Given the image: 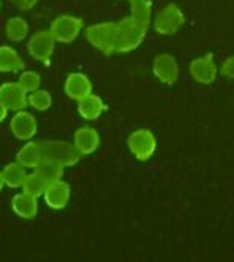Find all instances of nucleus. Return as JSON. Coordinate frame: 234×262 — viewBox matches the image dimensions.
Listing matches in <instances>:
<instances>
[{
  "label": "nucleus",
  "instance_id": "nucleus-7",
  "mask_svg": "<svg viewBox=\"0 0 234 262\" xmlns=\"http://www.w3.org/2000/svg\"><path fill=\"white\" fill-rule=\"evenodd\" d=\"M11 131L19 141H30L37 133V120L28 111H17L11 119Z\"/></svg>",
  "mask_w": 234,
  "mask_h": 262
},
{
  "label": "nucleus",
  "instance_id": "nucleus-5",
  "mask_svg": "<svg viewBox=\"0 0 234 262\" xmlns=\"http://www.w3.org/2000/svg\"><path fill=\"white\" fill-rule=\"evenodd\" d=\"M183 13L176 5H167L162 11L157 13L154 19V30L160 34H174L183 25Z\"/></svg>",
  "mask_w": 234,
  "mask_h": 262
},
{
  "label": "nucleus",
  "instance_id": "nucleus-16",
  "mask_svg": "<svg viewBox=\"0 0 234 262\" xmlns=\"http://www.w3.org/2000/svg\"><path fill=\"white\" fill-rule=\"evenodd\" d=\"M11 207L14 210V213L24 219H33L37 214L39 210V204H37V198H33L27 193H19L13 198Z\"/></svg>",
  "mask_w": 234,
  "mask_h": 262
},
{
  "label": "nucleus",
  "instance_id": "nucleus-11",
  "mask_svg": "<svg viewBox=\"0 0 234 262\" xmlns=\"http://www.w3.org/2000/svg\"><path fill=\"white\" fill-rule=\"evenodd\" d=\"M92 91L91 80L82 73H73L65 80V93L73 100H82Z\"/></svg>",
  "mask_w": 234,
  "mask_h": 262
},
{
  "label": "nucleus",
  "instance_id": "nucleus-21",
  "mask_svg": "<svg viewBox=\"0 0 234 262\" xmlns=\"http://www.w3.org/2000/svg\"><path fill=\"white\" fill-rule=\"evenodd\" d=\"M131 19L141 24L142 27H148L151 20V4L148 0H133L131 2Z\"/></svg>",
  "mask_w": 234,
  "mask_h": 262
},
{
  "label": "nucleus",
  "instance_id": "nucleus-8",
  "mask_svg": "<svg viewBox=\"0 0 234 262\" xmlns=\"http://www.w3.org/2000/svg\"><path fill=\"white\" fill-rule=\"evenodd\" d=\"M54 45H56V40L50 31H39L30 39L28 51L36 60L48 62V59L54 53Z\"/></svg>",
  "mask_w": 234,
  "mask_h": 262
},
{
  "label": "nucleus",
  "instance_id": "nucleus-30",
  "mask_svg": "<svg viewBox=\"0 0 234 262\" xmlns=\"http://www.w3.org/2000/svg\"><path fill=\"white\" fill-rule=\"evenodd\" d=\"M131 2H133V0H130V4H131Z\"/></svg>",
  "mask_w": 234,
  "mask_h": 262
},
{
  "label": "nucleus",
  "instance_id": "nucleus-9",
  "mask_svg": "<svg viewBox=\"0 0 234 262\" xmlns=\"http://www.w3.org/2000/svg\"><path fill=\"white\" fill-rule=\"evenodd\" d=\"M28 93L19 83H4L0 86V102L8 110L22 111L28 105Z\"/></svg>",
  "mask_w": 234,
  "mask_h": 262
},
{
  "label": "nucleus",
  "instance_id": "nucleus-6",
  "mask_svg": "<svg viewBox=\"0 0 234 262\" xmlns=\"http://www.w3.org/2000/svg\"><path fill=\"white\" fill-rule=\"evenodd\" d=\"M128 147L137 159L147 161L156 151V138L150 129H137L128 138Z\"/></svg>",
  "mask_w": 234,
  "mask_h": 262
},
{
  "label": "nucleus",
  "instance_id": "nucleus-27",
  "mask_svg": "<svg viewBox=\"0 0 234 262\" xmlns=\"http://www.w3.org/2000/svg\"><path fill=\"white\" fill-rule=\"evenodd\" d=\"M39 0H11V4L14 7H17L20 11H30L36 7V4Z\"/></svg>",
  "mask_w": 234,
  "mask_h": 262
},
{
  "label": "nucleus",
  "instance_id": "nucleus-15",
  "mask_svg": "<svg viewBox=\"0 0 234 262\" xmlns=\"http://www.w3.org/2000/svg\"><path fill=\"white\" fill-rule=\"evenodd\" d=\"M45 156L40 147V142H28L17 153V162H20L27 168H39L45 162Z\"/></svg>",
  "mask_w": 234,
  "mask_h": 262
},
{
  "label": "nucleus",
  "instance_id": "nucleus-14",
  "mask_svg": "<svg viewBox=\"0 0 234 262\" xmlns=\"http://www.w3.org/2000/svg\"><path fill=\"white\" fill-rule=\"evenodd\" d=\"M100 144V136L99 133L91 128V126H82L76 131L74 135V147L77 148V151L85 156V155H91L97 150Z\"/></svg>",
  "mask_w": 234,
  "mask_h": 262
},
{
  "label": "nucleus",
  "instance_id": "nucleus-25",
  "mask_svg": "<svg viewBox=\"0 0 234 262\" xmlns=\"http://www.w3.org/2000/svg\"><path fill=\"white\" fill-rule=\"evenodd\" d=\"M17 83L27 91V93H34L40 86V76L36 71H24L17 80Z\"/></svg>",
  "mask_w": 234,
  "mask_h": 262
},
{
  "label": "nucleus",
  "instance_id": "nucleus-20",
  "mask_svg": "<svg viewBox=\"0 0 234 262\" xmlns=\"http://www.w3.org/2000/svg\"><path fill=\"white\" fill-rule=\"evenodd\" d=\"M46 187H48V181L37 170H34L33 173H30L27 176V181L22 188H24V193L39 199V196H42L45 193Z\"/></svg>",
  "mask_w": 234,
  "mask_h": 262
},
{
  "label": "nucleus",
  "instance_id": "nucleus-10",
  "mask_svg": "<svg viewBox=\"0 0 234 262\" xmlns=\"http://www.w3.org/2000/svg\"><path fill=\"white\" fill-rule=\"evenodd\" d=\"M153 71L156 74V77L167 83V85H171L177 80V76H179V67H177V62L173 56L170 54H162V56H157L154 59V63H153Z\"/></svg>",
  "mask_w": 234,
  "mask_h": 262
},
{
  "label": "nucleus",
  "instance_id": "nucleus-13",
  "mask_svg": "<svg viewBox=\"0 0 234 262\" xmlns=\"http://www.w3.org/2000/svg\"><path fill=\"white\" fill-rule=\"evenodd\" d=\"M190 71H191V76L199 83H205V85L213 83L216 79V74H217V68H216V63H214L211 54L196 59L190 67Z\"/></svg>",
  "mask_w": 234,
  "mask_h": 262
},
{
  "label": "nucleus",
  "instance_id": "nucleus-17",
  "mask_svg": "<svg viewBox=\"0 0 234 262\" xmlns=\"http://www.w3.org/2000/svg\"><path fill=\"white\" fill-rule=\"evenodd\" d=\"M79 114L86 119V120H96L105 110V105H103V100L96 96V94H89L86 96L85 99L79 100Z\"/></svg>",
  "mask_w": 234,
  "mask_h": 262
},
{
  "label": "nucleus",
  "instance_id": "nucleus-26",
  "mask_svg": "<svg viewBox=\"0 0 234 262\" xmlns=\"http://www.w3.org/2000/svg\"><path fill=\"white\" fill-rule=\"evenodd\" d=\"M220 71H222V74H223L225 77L234 79V56L228 57V59L222 63Z\"/></svg>",
  "mask_w": 234,
  "mask_h": 262
},
{
  "label": "nucleus",
  "instance_id": "nucleus-3",
  "mask_svg": "<svg viewBox=\"0 0 234 262\" xmlns=\"http://www.w3.org/2000/svg\"><path fill=\"white\" fill-rule=\"evenodd\" d=\"M82 28H83L82 19L66 14V16H60V17L54 19V22L51 24L50 33L56 42L71 43L80 34Z\"/></svg>",
  "mask_w": 234,
  "mask_h": 262
},
{
  "label": "nucleus",
  "instance_id": "nucleus-23",
  "mask_svg": "<svg viewBox=\"0 0 234 262\" xmlns=\"http://www.w3.org/2000/svg\"><path fill=\"white\" fill-rule=\"evenodd\" d=\"M53 103L51 94L45 90H36L28 96V105H31L37 111H46Z\"/></svg>",
  "mask_w": 234,
  "mask_h": 262
},
{
  "label": "nucleus",
  "instance_id": "nucleus-4",
  "mask_svg": "<svg viewBox=\"0 0 234 262\" xmlns=\"http://www.w3.org/2000/svg\"><path fill=\"white\" fill-rule=\"evenodd\" d=\"M85 37L86 40L100 50L105 54H112V40H114V24L106 22V24H97L91 25L89 28L85 30Z\"/></svg>",
  "mask_w": 234,
  "mask_h": 262
},
{
  "label": "nucleus",
  "instance_id": "nucleus-29",
  "mask_svg": "<svg viewBox=\"0 0 234 262\" xmlns=\"http://www.w3.org/2000/svg\"><path fill=\"white\" fill-rule=\"evenodd\" d=\"M4 185H5V181H4V173H2V170H0V191H2Z\"/></svg>",
  "mask_w": 234,
  "mask_h": 262
},
{
  "label": "nucleus",
  "instance_id": "nucleus-2",
  "mask_svg": "<svg viewBox=\"0 0 234 262\" xmlns=\"http://www.w3.org/2000/svg\"><path fill=\"white\" fill-rule=\"evenodd\" d=\"M40 147L46 161L56 162L63 168L77 164L82 158V155L77 151L74 144H68L62 141H43L40 142Z\"/></svg>",
  "mask_w": 234,
  "mask_h": 262
},
{
  "label": "nucleus",
  "instance_id": "nucleus-12",
  "mask_svg": "<svg viewBox=\"0 0 234 262\" xmlns=\"http://www.w3.org/2000/svg\"><path fill=\"white\" fill-rule=\"evenodd\" d=\"M43 198H45V202L48 207H51L54 210L65 208L69 201V185L66 182H63L62 179L51 182V184H48V187L43 193Z\"/></svg>",
  "mask_w": 234,
  "mask_h": 262
},
{
  "label": "nucleus",
  "instance_id": "nucleus-24",
  "mask_svg": "<svg viewBox=\"0 0 234 262\" xmlns=\"http://www.w3.org/2000/svg\"><path fill=\"white\" fill-rule=\"evenodd\" d=\"M46 181L48 184L51 182H56V181H60L62 176H63V167L56 164V162H51V161H45L39 168H36Z\"/></svg>",
  "mask_w": 234,
  "mask_h": 262
},
{
  "label": "nucleus",
  "instance_id": "nucleus-22",
  "mask_svg": "<svg viewBox=\"0 0 234 262\" xmlns=\"http://www.w3.org/2000/svg\"><path fill=\"white\" fill-rule=\"evenodd\" d=\"M28 24L22 17H11L7 24V36L11 42H22L28 36Z\"/></svg>",
  "mask_w": 234,
  "mask_h": 262
},
{
  "label": "nucleus",
  "instance_id": "nucleus-28",
  "mask_svg": "<svg viewBox=\"0 0 234 262\" xmlns=\"http://www.w3.org/2000/svg\"><path fill=\"white\" fill-rule=\"evenodd\" d=\"M7 114H8V108L0 102V122H4L7 119Z\"/></svg>",
  "mask_w": 234,
  "mask_h": 262
},
{
  "label": "nucleus",
  "instance_id": "nucleus-19",
  "mask_svg": "<svg viewBox=\"0 0 234 262\" xmlns=\"http://www.w3.org/2000/svg\"><path fill=\"white\" fill-rule=\"evenodd\" d=\"M24 68L22 57L11 47H0V71L16 73Z\"/></svg>",
  "mask_w": 234,
  "mask_h": 262
},
{
  "label": "nucleus",
  "instance_id": "nucleus-18",
  "mask_svg": "<svg viewBox=\"0 0 234 262\" xmlns=\"http://www.w3.org/2000/svg\"><path fill=\"white\" fill-rule=\"evenodd\" d=\"M4 181L5 185L11 187V188H20L24 187L25 181H27V167H24L20 162H11L8 164L4 170Z\"/></svg>",
  "mask_w": 234,
  "mask_h": 262
},
{
  "label": "nucleus",
  "instance_id": "nucleus-1",
  "mask_svg": "<svg viewBox=\"0 0 234 262\" xmlns=\"http://www.w3.org/2000/svg\"><path fill=\"white\" fill-rule=\"evenodd\" d=\"M145 30H147L145 27H142L131 17L115 22L112 53H127L137 48L145 37Z\"/></svg>",
  "mask_w": 234,
  "mask_h": 262
}]
</instances>
